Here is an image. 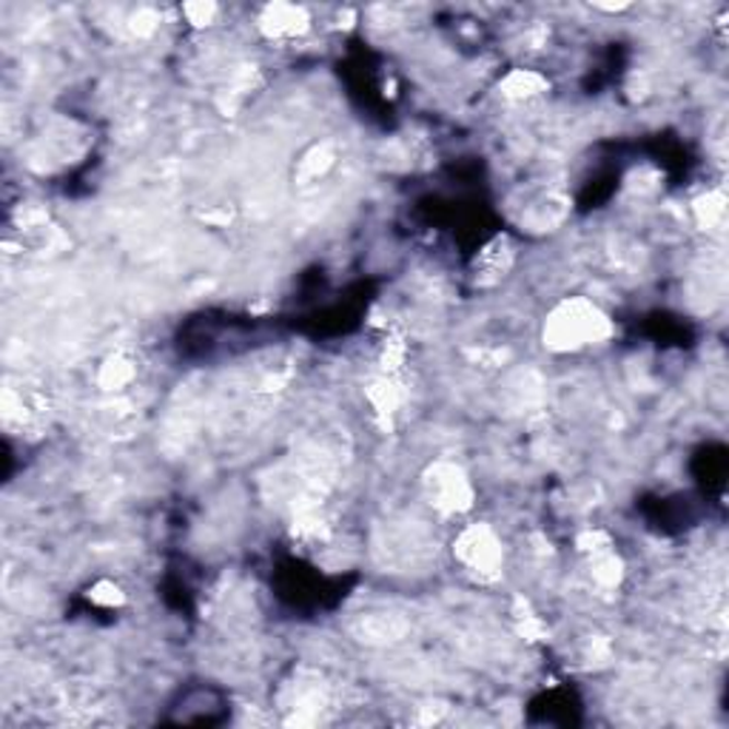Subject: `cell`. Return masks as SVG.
<instances>
[{"instance_id":"6da1fadb","label":"cell","mask_w":729,"mask_h":729,"mask_svg":"<svg viewBox=\"0 0 729 729\" xmlns=\"http://www.w3.org/2000/svg\"><path fill=\"white\" fill-rule=\"evenodd\" d=\"M607 331H610V326H607L604 314L596 305L573 299V303H564L550 317L548 328H544V340L558 351H576V348L599 342L601 337H607Z\"/></svg>"},{"instance_id":"7a4b0ae2","label":"cell","mask_w":729,"mask_h":729,"mask_svg":"<svg viewBox=\"0 0 729 729\" xmlns=\"http://www.w3.org/2000/svg\"><path fill=\"white\" fill-rule=\"evenodd\" d=\"M459 556L470 571L479 576H496V567L502 564L496 536L487 528H473L459 539Z\"/></svg>"},{"instance_id":"3957f363","label":"cell","mask_w":729,"mask_h":729,"mask_svg":"<svg viewBox=\"0 0 729 729\" xmlns=\"http://www.w3.org/2000/svg\"><path fill=\"white\" fill-rule=\"evenodd\" d=\"M431 493H434L436 505H439L442 510H462V507L470 505L468 479L462 477V470L450 468V465L434 470Z\"/></svg>"},{"instance_id":"277c9868","label":"cell","mask_w":729,"mask_h":729,"mask_svg":"<svg viewBox=\"0 0 729 729\" xmlns=\"http://www.w3.org/2000/svg\"><path fill=\"white\" fill-rule=\"evenodd\" d=\"M308 17L299 7H268L262 17V30L271 37H294L305 32Z\"/></svg>"}]
</instances>
